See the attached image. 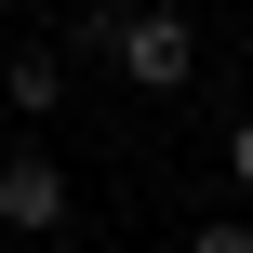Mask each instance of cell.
<instances>
[{
  "label": "cell",
  "mask_w": 253,
  "mask_h": 253,
  "mask_svg": "<svg viewBox=\"0 0 253 253\" xmlns=\"http://www.w3.org/2000/svg\"><path fill=\"white\" fill-rule=\"evenodd\" d=\"M93 40L120 53V80H133V93H187V80H200V27H187L173 0H133V13H93Z\"/></svg>",
  "instance_id": "obj_1"
},
{
  "label": "cell",
  "mask_w": 253,
  "mask_h": 253,
  "mask_svg": "<svg viewBox=\"0 0 253 253\" xmlns=\"http://www.w3.org/2000/svg\"><path fill=\"white\" fill-rule=\"evenodd\" d=\"M0 227H13V240H53V227H67V173H53L40 147H0Z\"/></svg>",
  "instance_id": "obj_2"
},
{
  "label": "cell",
  "mask_w": 253,
  "mask_h": 253,
  "mask_svg": "<svg viewBox=\"0 0 253 253\" xmlns=\"http://www.w3.org/2000/svg\"><path fill=\"white\" fill-rule=\"evenodd\" d=\"M0 93H13L27 120H53V93H67V67H53V53H13V67H0Z\"/></svg>",
  "instance_id": "obj_3"
},
{
  "label": "cell",
  "mask_w": 253,
  "mask_h": 253,
  "mask_svg": "<svg viewBox=\"0 0 253 253\" xmlns=\"http://www.w3.org/2000/svg\"><path fill=\"white\" fill-rule=\"evenodd\" d=\"M187 253H253V227H240V213H200V227H187Z\"/></svg>",
  "instance_id": "obj_4"
},
{
  "label": "cell",
  "mask_w": 253,
  "mask_h": 253,
  "mask_svg": "<svg viewBox=\"0 0 253 253\" xmlns=\"http://www.w3.org/2000/svg\"><path fill=\"white\" fill-rule=\"evenodd\" d=\"M227 173H240V187H253V120H240V133H227Z\"/></svg>",
  "instance_id": "obj_5"
}]
</instances>
